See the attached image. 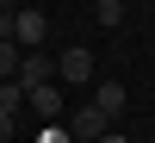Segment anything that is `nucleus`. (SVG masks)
Instances as JSON below:
<instances>
[{"mask_svg": "<svg viewBox=\"0 0 155 143\" xmlns=\"http://www.w3.org/2000/svg\"><path fill=\"white\" fill-rule=\"evenodd\" d=\"M19 56L25 50L12 44V37H0V81H19Z\"/></svg>", "mask_w": 155, "mask_h": 143, "instance_id": "6e6552de", "label": "nucleus"}, {"mask_svg": "<svg viewBox=\"0 0 155 143\" xmlns=\"http://www.w3.org/2000/svg\"><path fill=\"white\" fill-rule=\"evenodd\" d=\"M93 12H99V25H118V19H124V6H118V0H93Z\"/></svg>", "mask_w": 155, "mask_h": 143, "instance_id": "1a4fd4ad", "label": "nucleus"}, {"mask_svg": "<svg viewBox=\"0 0 155 143\" xmlns=\"http://www.w3.org/2000/svg\"><path fill=\"white\" fill-rule=\"evenodd\" d=\"M56 75H62V81H93V50H81V44H74V50H62Z\"/></svg>", "mask_w": 155, "mask_h": 143, "instance_id": "39448f33", "label": "nucleus"}, {"mask_svg": "<svg viewBox=\"0 0 155 143\" xmlns=\"http://www.w3.org/2000/svg\"><path fill=\"white\" fill-rule=\"evenodd\" d=\"M25 112V87L19 81H0V118H19Z\"/></svg>", "mask_w": 155, "mask_h": 143, "instance_id": "423d86ee", "label": "nucleus"}, {"mask_svg": "<svg viewBox=\"0 0 155 143\" xmlns=\"http://www.w3.org/2000/svg\"><path fill=\"white\" fill-rule=\"evenodd\" d=\"M44 31H50V19H44L37 6H19V12H12V44H19V50H37Z\"/></svg>", "mask_w": 155, "mask_h": 143, "instance_id": "f257e3e1", "label": "nucleus"}, {"mask_svg": "<svg viewBox=\"0 0 155 143\" xmlns=\"http://www.w3.org/2000/svg\"><path fill=\"white\" fill-rule=\"evenodd\" d=\"M124 106H130V94H124V81H99V87H93V112H99L106 124L118 118Z\"/></svg>", "mask_w": 155, "mask_h": 143, "instance_id": "7ed1b4c3", "label": "nucleus"}, {"mask_svg": "<svg viewBox=\"0 0 155 143\" xmlns=\"http://www.w3.org/2000/svg\"><path fill=\"white\" fill-rule=\"evenodd\" d=\"M68 131H74V137H106V118H99L93 106H81V112H74V124H68Z\"/></svg>", "mask_w": 155, "mask_h": 143, "instance_id": "0eeeda50", "label": "nucleus"}, {"mask_svg": "<svg viewBox=\"0 0 155 143\" xmlns=\"http://www.w3.org/2000/svg\"><path fill=\"white\" fill-rule=\"evenodd\" d=\"M44 81H56V56H44V50H25V56H19V87L31 94V87H44Z\"/></svg>", "mask_w": 155, "mask_h": 143, "instance_id": "f03ea898", "label": "nucleus"}, {"mask_svg": "<svg viewBox=\"0 0 155 143\" xmlns=\"http://www.w3.org/2000/svg\"><path fill=\"white\" fill-rule=\"evenodd\" d=\"M6 137H12V118H0V143H6Z\"/></svg>", "mask_w": 155, "mask_h": 143, "instance_id": "9d476101", "label": "nucleus"}, {"mask_svg": "<svg viewBox=\"0 0 155 143\" xmlns=\"http://www.w3.org/2000/svg\"><path fill=\"white\" fill-rule=\"evenodd\" d=\"M118 6H130V0H118Z\"/></svg>", "mask_w": 155, "mask_h": 143, "instance_id": "9b49d317", "label": "nucleus"}, {"mask_svg": "<svg viewBox=\"0 0 155 143\" xmlns=\"http://www.w3.org/2000/svg\"><path fill=\"white\" fill-rule=\"evenodd\" d=\"M25 106H31V112H37L44 124H56V112H62V87H56V81L31 87V94H25Z\"/></svg>", "mask_w": 155, "mask_h": 143, "instance_id": "20e7f679", "label": "nucleus"}]
</instances>
